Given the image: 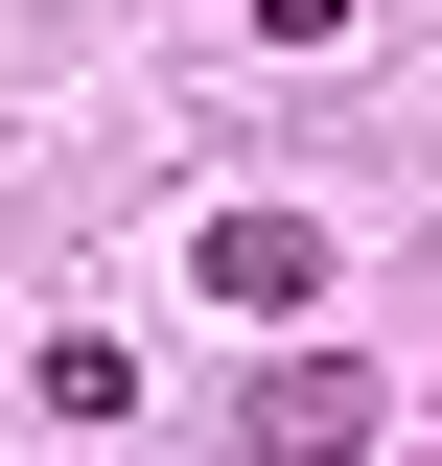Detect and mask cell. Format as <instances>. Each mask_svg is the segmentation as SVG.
Here are the masks:
<instances>
[{"label":"cell","mask_w":442,"mask_h":466,"mask_svg":"<svg viewBox=\"0 0 442 466\" xmlns=\"http://www.w3.org/2000/svg\"><path fill=\"white\" fill-rule=\"evenodd\" d=\"M186 280L256 303V327H303V303H326V233H303V210H210V233H186Z\"/></svg>","instance_id":"cell-2"},{"label":"cell","mask_w":442,"mask_h":466,"mask_svg":"<svg viewBox=\"0 0 442 466\" xmlns=\"http://www.w3.org/2000/svg\"><path fill=\"white\" fill-rule=\"evenodd\" d=\"M233 24H256V47H326V24H349V0H233Z\"/></svg>","instance_id":"cell-3"},{"label":"cell","mask_w":442,"mask_h":466,"mask_svg":"<svg viewBox=\"0 0 442 466\" xmlns=\"http://www.w3.org/2000/svg\"><path fill=\"white\" fill-rule=\"evenodd\" d=\"M233 466H373V373L349 350H279L256 397H233Z\"/></svg>","instance_id":"cell-1"}]
</instances>
